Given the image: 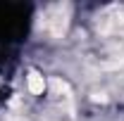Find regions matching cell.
Here are the masks:
<instances>
[{
  "instance_id": "7a4b0ae2",
  "label": "cell",
  "mask_w": 124,
  "mask_h": 121,
  "mask_svg": "<svg viewBox=\"0 0 124 121\" xmlns=\"http://www.w3.org/2000/svg\"><path fill=\"white\" fill-rule=\"evenodd\" d=\"M26 83H29V90L33 95H41V93L46 90V81H43V76L38 74V71H31L29 78H26Z\"/></svg>"
},
{
  "instance_id": "6da1fadb",
  "label": "cell",
  "mask_w": 124,
  "mask_h": 121,
  "mask_svg": "<svg viewBox=\"0 0 124 121\" xmlns=\"http://www.w3.org/2000/svg\"><path fill=\"white\" fill-rule=\"evenodd\" d=\"M67 17H69V7L67 5H53L46 12V29L53 36H62L67 31Z\"/></svg>"
}]
</instances>
